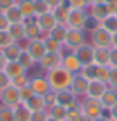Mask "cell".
<instances>
[{
    "label": "cell",
    "mask_w": 117,
    "mask_h": 121,
    "mask_svg": "<svg viewBox=\"0 0 117 121\" xmlns=\"http://www.w3.org/2000/svg\"><path fill=\"white\" fill-rule=\"evenodd\" d=\"M16 2L15 0H0V11H5V10H8L10 7H13Z\"/></svg>",
    "instance_id": "cell-50"
},
{
    "label": "cell",
    "mask_w": 117,
    "mask_h": 121,
    "mask_svg": "<svg viewBox=\"0 0 117 121\" xmlns=\"http://www.w3.org/2000/svg\"><path fill=\"white\" fill-rule=\"evenodd\" d=\"M99 26H101V21H98L95 16H91L90 13L87 11V18H85V23H83V31H85L87 34H91V32L96 31Z\"/></svg>",
    "instance_id": "cell-32"
},
{
    "label": "cell",
    "mask_w": 117,
    "mask_h": 121,
    "mask_svg": "<svg viewBox=\"0 0 117 121\" xmlns=\"http://www.w3.org/2000/svg\"><path fill=\"white\" fill-rule=\"evenodd\" d=\"M10 84H11V79H10L8 74H5L3 71H0V92L2 91H5L7 87H8Z\"/></svg>",
    "instance_id": "cell-45"
},
{
    "label": "cell",
    "mask_w": 117,
    "mask_h": 121,
    "mask_svg": "<svg viewBox=\"0 0 117 121\" xmlns=\"http://www.w3.org/2000/svg\"><path fill=\"white\" fill-rule=\"evenodd\" d=\"M47 112H48V116H51L58 121H66V118H67V108L63 107V105H58V103L50 107Z\"/></svg>",
    "instance_id": "cell-27"
},
{
    "label": "cell",
    "mask_w": 117,
    "mask_h": 121,
    "mask_svg": "<svg viewBox=\"0 0 117 121\" xmlns=\"http://www.w3.org/2000/svg\"><path fill=\"white\" fill-rule=\"evenodd\" d=\"M34 10H35V16L51 11V8L48 7V3H47L45 0H34Z\"/></svg>",
    "instance_id": "cell-38"
},
{
    "label": "cell",
    "mask_w": 117,
    "mask_h": 121,
    "mask_svg": "<svg viewBox=\"0 0 117 121\" xmlns=\"http://www.w3.org/2000/svg\"><path fill=\"white\" fill-rule=\"evenodd\" d=\"M24 24V40H32V39H40L43 37L40 28L37 26L35 21H31V23H23Z\"/></svg>",
    "instance_id": "cell-19"
},
{
    "label": "cell",
    "mask_w": 117,
    "mask_h": 121,
    "mask_svg": "<svg viewBox=\"0 0 117 121\" xmlns=\"http://www.w3.org/2000/svg\"><path fill=\"white\" fill-rule=\"evenodd\" d=\"M108 116H109V118H111L112 121H117V103L108 112Z\"/></svg>",
    "instance_id": "cell-51"
},
{
    "label": "cell",
    "mask_w": 117,
    "mask_h": 121,
    "mask_svg": "<svg viewBox=\"0 0 117 121\" xmlns=\"http://www.w3.org/2000/svg\"><path fill=\"white\" fill-rule=\"evenodd\" d=\"M16 61H18L19 65L26 69L27 73H29L32 68H35V65H37V61L29 55V52H27L26 48H23V50H21V53H19V56H18V60H16Z\"/></svg>",
    "instance_id": "cell-24"
},
{
    "label": "cell",
    "mask_w": 117,
    "mask_h": 121,
    "mask_svg": "<svg viewBox=\"0 0 117 121\" xmlns=\"http://www.w3.org/2000/svg\"><path fill=\"white\" fill-rule=\"evenodd\" d=\"M108 87L116 89V91H117V68H111L109 79H108Z\"/></svg>",
    "instance_id": "cell-43"
},
{
    "label": "cell",
    "mask_w": 117,
    "mask_h": 121,
    "mask_svg": "<svg viewBox=\"0 0 117 121\" xmlns=\"http://www.w3.org/2000/svg\"><path fill=\"white\" fill-rule=\"evenodd\" d=\"M2 71H3L5 74H8L10 79H13V78H16V76H21V74H24V73H27L18 61H7Z\"/></svg>",
    "instance_id": "cell-22"
},
{
    "label": "cell",
    "mask_w": 117,
    "mask_h": 121,
    "mask_svg": "<svg viewBox=\"0 0 117 121\" xmlns=\"http://www.w3.org/2000/svg\"><path fill=\"white\" fill-rule=\"evenodd\" d=\"M91 121H112V120L104 113V115H101V116H98V118H95V120H91Z\"/></svg>",
    "instance_id": "cell-52"
},
{
    "label": "cell",
    "mask_w": 117,
    "mask_h": 121,
    "mask_svg": "<svg viewBox=\"0 0 117 121\" xmlns=\"http://www.w3.org/2000/svg\"><path fill=\"white\" fill-rule=\"evenodd\" d=\"M43 45H45V50L47 52H53V53H58V52H64V45L61 42L51 39L50 36H43Z\"/></svg>",
    "instance_id": "cell-28"
},
{
    "label": "cell",
    "mask_w": 117,
    "mask_h": 121,
    "mask_svg": "<svg viewBox=\"0 0 117 121\" xmlns=\"http://www.w3.org/2000/svg\"><path fill=\"white\" fill-rule=\"evenodd\" d=\"M87 11L90 13L91 16H95V18L98 19V21H103V19H106L111 15L109 13L108 7H106V3H98V5H91L87 8Z\"/></svg>",
    "instance_id": "cell-23"
},
{
    "label": "cell",
    "mask_w": 117,
    "mask_h": 121,
    "mask_svg": "<svg viewBox=\"0 0 117 121\" xmlns=\"http://www.w3.org/2000/svg\"><path fill=\"white\" fill-rule=\"evenodd\" d=\"M80 108H82V113L90 120H95V118L106 113L98 99H90V97H82L80 99Z\"/></svg>",
    "instance_id": "cell-2"
},
{
    "label": "cell",
    "mask_w": 117,
    "mask_h": 121,
    "mask_svg": "<svg viewBox=\"0 0 117 121\" xmlns=\"http://www.w3.org/2000/svg\"><path fill=\"white\" fill-rule=\"evenodd\" d=\"M47 3H48V7L51 10L58 8V7H61V5H66V0H45Z\"/></svg>",
    "instance_id": "cell-49"
},
{
    "label": "cell",
    "mask_w": 117,
    "mask_h": 121,
    "mask_svg": "<svg viewBox=\"0 0 117 121\" xmlns=\"http://www.w3.org/2000/svg\"><path fill=\"white\" fill-rule=\"evenodd\" d=\"M19 103H21V100H19V89L13 87L11 84H10L5 91L0 92V105L15 108V107L19 105Z\"/></svg>",
    "instance_id": "cell-6"
},
{
    "label": "cell",
    "mask_w": 117,
    "mask_h": 121,
    "mask_svg": "<svg viewBox=\"0 0 117 121\" xmlns=\"http://www.w3.org/2000/svg\"><path fill=\"white\" fill-rule=\"evenodd\" d=\"M47 121H58V120H55V118H51V116H48V120Z\"/></svg>",
    "instance_id": "cell-56"
},
{
    "label": "cell",
    "mask_w": 117,
    "mask_h": 121,
    "mask_svg": "<svg viewBox=\"0 0 117 121\" xmlns=\"http://www.w3.org/2000/svg\"><path fill=\"white\" fill-rule=\"evenodd\" d=\"M82 108H80V100L75 103V105H72L71 108H67V118L66 121H80L82 118Z\"/></svg>",
    "instance_id": "cell-34"
},
{
    "label": "cell",
    "mask_w": 117,
    "mask_h": 121,
    "mask_svg": "<svg viewBox=\"0 0 117 121\" xmlns=\"http://www.w3.org/2000/svg\"><path fill=\"white\" fill-rule=\"evenodd\" d=\"M0 121H16L15 120V112L13 108L0 105Z\"/></svg>",
    "instance_id": "cell-37"
},
{
    "label": "cell",
    "mask_w": 117,
    "mask_h": 121,
    "mask_svg": "<svg viewBox=\"0 0 117 121\" xmlns=\"http://www.w3.org/2000/svg\"><path fill=\"white\" fill-rule=\"evenodd\" d=\"M108 89V84L103 82V81H98V79H93L88 82V89H87V95L85 97H90V99H101V95L106 92Z\"/></svg>",
    "instance_id": "cell-15"
},
{
    "label": "cell",
    "mask_w": 117,
    "mask_h": 121,
    "mask_svg": "<svg viewBox=\"0 0 117 121\" xmlns=\"http://www.w3.org/2000/svg\"><path fill=\"white\" fill-rule=\"evenodd\" d=\"M43 99H45V105H47V110L50 108V107H53L55 103H56V97H55V92L53 91H50V92L43 95Z\"/></svg>",
    "instance_id": "cell-47"
},
{
    "label": "cell",
    "mask_w": 117,
    "mask_h": 121,
    "mask_svg": "<svg viewBox=\"0 0 117 121\" xmlns=\"http://www.w3.org/2000/svg\"><path fill=\"white\" fill-rule=\"evenodd\" d=\"M87 18V10H69L67 16V28L69 29H83V23Z\"/></svg>",
    "instance_id": "cell-11"
},
{
    "label": "cell",
    "mask_w": 117,
    "mask_h": 121,
    "mask_svg": "<svg viewBox=\"0 0 117 121\" xmlns=\"http://www.w3.org/2000/svg\"><path fill=\"white\" fill-rule=\"evenodd\" d=\"M29 79H31V76L27 74V73H24V74H21V76L13 78V79H11V86L16 87V89H21V87H24V86H29Z\"/></svg>",
    "instance_id": "cell-36"
},
{
    "label": "cell",
    "mask_w": 117,
    "mask_h": 121,
    "mask_svg": "<svg viewBox=\"0 0 117 121\" xmlns=\"http://www.w3.org/2000/svg\"><path fill=\"white\" fill-rule=\"evenodd\" d=\"M109 66L117 68V48L114 47H111V50H109Z\"/></svg>",
    "instance_id": "cell-46"
},
{
    "label": "cell",
    "mask_w": 117,
    "mask_h": 121,
    "mask_svg": "<svg viewBox=\"0 0 117 121\" xmlns=\"http://www.w3.org/2000/svg\"><path fill=\"white\" fill-rule=\"evenodd\" d=\"M24 48L29 52V55L32 56L37 63H39V61L42 60V56L47 53L45 45H43V39H42V37H40V39H32V40H27L26 45H24Z\"/></svg>",
    "instance_id": "cell-9"
},
{
    "label": "cell",
    "mask_w": 117,
    "mask_h": 121,
    "mask_svg": "<svg viewBox=\"0 0 117 121\" xmlns=\"http://www.w3.org/2000/svg\"><path fill=\"white\" fill-rule=\"evenodd\" d=\"M96 71H98V65H95V63H90V65L82 66L80 74L83 76V78H87L88 81H93V79H96Z\"/></svg>",
    "instance_id": "cell-35"
},
{
    "label": "cell",
    "mask_w": 117,
    "mask_h": 121,
    "mask_svg": "<svg viewBox=\"0 0 117 121\" xmlns=\"http://www.w3.org/2000/svg\"><path fill=\"white\" fill-rule=\"evenodd\" d=\"M69 7L67 5H61V7H58V8L51 10V13H53L55 19H56V24H63L66 26L67 24V16H69Z\"/></svg>",
    "instance_id": "cell-25"
},
{
    "label": "cell",
    "mask_w": 117,
    "mask_h": 121,
    "mask_svg": "<svg viewBox=\"0 0 117 121\" xmlns=\"http://www.w3.org/2000/svg\"><path fill=\"white\" fill-rule=\"evenodd\" d=\"M5 63H7V60L3 58V55H2V52H0V71L3 69V66H5Z\"/></svg>",
    "instance_id": "cell-54"
},
{
    "label": "cell",
    "mask_w": 117,
    "mask_h": 121,
    "mask_svg": "<svg viewBox=\"0 0 117 121\" xmlns=\"http://www.w3.org/2000/svg\"><path fill=\"white\" fill-rule=\"evenodd\" d=\"M35 23H37V26L40 28V31H42V34H43V36H47V34H48L55 26H56V19H55V16H53V13H51V11L35 16Z\"/></svg>",
    "instance_id": "cell-13"
},
{
    "label": "cell",
    "mask_w": 117,
    "mask_h": 121,
    "mask_svg": "<svg viewBox=\"0 0 117 121\" xmlns=\"http://www.w3.org/2000/svg\"><path fill=\"white\" fill-rule=\"evenodd\" d=\"M61 66H63L64 69H67L69 73L72 74H79L82 69V63L79 61V58L75 56L74 52H69V50H64L63 53V61H61Z\"/></svg>",
    "instance_id": "cell-8"
},
{
    "label": "cell",
    "mask_w": 117,
    "mask_h": 121,
    "mask_svg": "<svg viewBox=\"0 0 117 121\" xmlns=\"http://www.w3.org/2000/svg\"><path fill=\"white\" fill-rule=\"evenodd\" d=\"M109 50L111 48H106V47H95L93 63L98 66H109Z\"/></svg>",
    "instance_id": "cell-17"
},
{
    "label": "cell",
    "mask_w": 117,
    "mask_h": 121,
    "mask_svg": "<svg viewBox=\"0 0 117 121\" xmlns=\"http://www.w3.org/2000/svg\"><path fill=\"white\" fill-rule=\"evenodd\" d=\"M63 53L64 52H58V53H53V52H47L45 55L42 56V60L37 63L39 68L42 69V71H51L55 68H58V66H61V61H63Z\"/></svg>",
    "instance_id": "cell-4"
},
{
    "label": "cell",
    "mask_w": 117,
    "mask_h": 121,
    "mask_svg": "<svg viewBox=\"0 0 117 121\" xmlns=\"http://www.w3.org/2000/svg\"><path fill=\"white\" fill-rule=\"evenodd\" d=\"M8 26H10V23H8V19H7V16H5V13L0 11V32L7 31Z\"/></svg>",
    "instance_id": "cell-48"
},
{
    "label": "cell",
    "mask_w": 117,
    "mask_h": 121,
    "mask_svg": "<svg viewBox=\"0 0 117 121\" xmlns=\"http://www.w3.org/2000/svg\"><path fill=\"white\" fill-rule=\"evenodd\" d=\"M87 42V32L83 29H69L67 28V34L64 39V50L74 52L77 47L83 45Z\"/></svg>",
    "instance_id": "cell-3"
},
{
    "label": "cell",
    "mask_w": 117,
    "mask_h": 121,
    "mask_svg": "<svg viewBox=\"0 0 117 121\" xmlns=\"http://www.w3.org/2000/svg\"><path fill=\"white\" fill-rule=\"evenodd\" d=\"M27 108H29V112L34 113V112H42V110H47V105H45V99H43V95H32L26 103Z\"/></svg>",
    "instance_id": "cell-20"
},
{
    "label": "cell",
    "mask_w": 117,
    "mask_h": 121,
    "mask_svg": "<svg viewBox=\"0 0 117 121\" xmlns=\"http://www.w3.org/2000/svg\"><path fill=\"white\" fill-rule=\"evenodd\" d=\"M99 102H101V105H103L104 112H109V110H111V108L117 103V91H116V89L108 87V89H106V92L101 95Z\"/></svg>",
    "instance_id": "cell-16"
},
{
    "label": "cell",
    "mask_w": 117,
    "mask_h": 121,
    "mask_svg": "<svg viewBox=\"0 0 117 121\" xmlns=\"http://www.w3.org/2000/svg\"><path fill=\"white\" fill-rule=\"evenodd\" d=\"M13 112H15V120L16 121H29L31 120V112H29V108H27L24 103L16 105L13 108Z\"/></svg>",
    "instance_id": "cell-31"
},
{
    "label": "cell",
    "mask_w": 117,
    "mask_h": 121,
    "mask_svg": "<svg viewBox=\"0 0 117 121\" xmlns=\"http://www.w3.org/2000/svg\"><path fill=\"white\" fill-rule=\"evenodd\" d=\"M55 97H56V103H58V105H63L66 108H71L72 105H75V103L80 100L79 97H75V95L72 94L71 89L58 91V92H55Z\"/></svg>",
    "instance_id": "cell-14"
},
{
    "label": "cell",
    "mask_w": 117,
    "mask_h": 121,
    "mask_svg": "<svg viewBox=\"0 0 117 121\" xmlns=\"http://www.w3.org/2000/svg\"><path fill=\"white\" fill-rule=\"evenodd\" d=\"M90 44L93 47H106V48H111L112 34L109 31H106L103 26H99L96 31H93L90 34Z\"/></svg>",
    "instance_id": "cell-5"
},
{
    "label": "cell",
    "mask_w": 117,
    "mask_h": 121,
    "mask_svg": "<svg viewBox=\"0 0 117 121\" xmlns=\"http://www.w3.org/2000/svg\"><path fill=\"white\" fill-rule=\"evenodd\" d=\"M5 13V16L8 19V23H23V13H21V10L18 8V5L15 3L13 7H10L8 10H5L3 11Z\"/></svg>",
    "instance_id": "cell-29"
},
{
    "label": "cell",
    "mask_w": 117,
    "mask_h": 121,
    "mask_svg": "<svg viewBox=\"0 0 117 121\" xmlns=\"http://www.w3.org/2000/svg\"><path fill=\"white\" fill-rule=\"evenodd\" d=\"M88 79L87 78H83V76L79 73V74H74V78H72V82H71V89L72 94L75 95V97H79V99H82V97H85L87 95V89H88Z\"/></svg>",
    "instance_id": "cell-10"
},
{
    "label": "cell",
    "mask_w": 117,
    "mask_h": 121,
    "mask_svg": "<svg viewBox=\"0 0 117 121\" xmlns=\"http://www.w3.org/2000/svg\"><path fill=\"white\" fill-rule=\"evenodd\" d=\"M23 48H24V47L21 45V44L13 42L11 45L5 47V48H3V50H0V52H2V55H3V58H5L7 61H16Z\"/></svg>",
    "instance_id": "cell-18"
},
{
    "label": "cell",
    "mask_w": 117,
    "mask_h": 121,
    "mask_svg": "<svg viewBox=\"0 0 117 121\" xmlns=\"http://www.w3.org/2000/svg\"><path fill=\"white\" fill-rule=\"evenodd\" d=\"M88 2V7L91 5H98V3H106V0H87Z\"/></svg>",
    "instance_id": "cell-53"
},
{
    "label": "cell",
    "mask_w": 117,
    "mask_h": 121,
    "mask_svg": "<svg viewBox=\"0 0 117 121\" xmlns=\"http://www.w3.org/2000/svg\"><path fill=\"white\" fill-rule=\"evenodd\" d=\"M45 76H47V79H48V82H50V87H51L53 92L69 89L71 82H72V78H74V74L69 73L67 69H64L63 66H58V68L45 73Z\"/></svg>",
    "instance_id": "cell-1"
},
{
    "label": "cell",
    "mask_w": 117,
    "mask_h": 121,
    "mask_svg": "<svg viewBox=\"0 0 117 121\" xmlns=\"http://www.w3.org/2000/svg\"><path fill=\"white\" fill-rule=\"evenodd\" d=\"M116 15H117V8H116Z\"/></svg>",
    "instance_id": "cell-57"
},
{
    "label": "cell",
    "mask_w": 117,
    "mask_h": 121,
    "mask_svg": "<svg viewBox=\"0 0 117 121\" xmlns=\"http://www.w3.org/2000/svg\"><path fill=\"white\" fill-rule=\"evenodd\" d=\"M29 86H31V89L34 91L35 95H47V94L51 91L50 82H48V79H47L45 74L31 76V79H29Z\"/></svg>",
    "instance_id": "cell-7"
},
{
    "label": "cell",
    "mask_w": 117,
    "mask_h": 121,
    "mask_svg": "<svg viewBox=\"0 0 117 121\" xmlns=\"http://www.w3.org/2000/svg\"><path fill=\"white\" fill-rule=\"evenodd\" d=\"M48 120V112L42 110V112H34L31 113V120L29 121H47Z\"/></svg>",
    "instance_id": "cell-44"
},
{
    "label": "cell",
    "mask_w": 117,
    "mask_h": 121,
    "mask_svg": "<svg viewBox=\"0 0 117 121\" xmlns=\"http://www.w3.org/2000/svg\"><path fill=\"white\" fill-rule=\"evenodd\" d=\"M111 47L117 48V32H116V34H112V44H111Z\"/></svg>",
    "instance_id": "cell-55"
},
{
    "label": "cell",
    "mask_w": 117,
    "mask_h": 121,
    "mask_svg": "<svg viewBox=\"0 0 117 121\" xmlns=\"http://www.w3.org/2000/svg\"><path fill=\"white\" fill-rule=\"evenodd\" d=\"M18 8L23 13V18H31L35 16V10H34V0H18L16 2Z\"/></svg>",
    "instance_id": "cell-26"
},
{
    "label": "cell",
    "mask_w": 117,
    "mask_h": 121,
    "mask_svg": "<svg viewBox=\"0 0 117 121\" xmlns=\"http://www.w3.org/2000/svg\"><path fill=\"white\" fill-rule=\"evenodd\" d=\"M13 44V39L10 37V34L7 31H3V32H0V50H3L5 47H8Z\"/></svg>",
    "instance_id": "cell-42"
},
{
    "label": "cell",
    "mask_w": 117,
    "mask_h": 121,
    "mask_svg": "<svg viewBox=\"0 0 117 121\" xmlns=\"http://www.w3.org/2000/svg\"><path fill=\"white\" fill-rule=\"evenodd\" d=\"M109 73H111V68H109V66H98V71H96V79L108 84Z\"/></svg>",
    "instance_id": "cell-40"
},
{
    "label": "cell",
    "mask_w": 117,
    "mask_h": 121,
    "mask_svg": "<svg viewBox=\"0 0 117 121\" xmlns=\"http://www.w3.org/2000/svg\"><path fill=\"white\" fill-rule=\"evenodd\" d=\"M15 2H18V0H15Z\"/></svg>",
    "instance_id": "cell-58"
},
{
    "label": "cell",
    "mask_w": 117,
    "mask_h": 121,
    "mask_svg": "<svg viewBox=\"0 0 117 121\" xmlns=\"http://www.w3.org/2000/svg\"><path fill=\"white\" fill-rule=\"evenodd\" d=\"M32 95H34V91L31 89V86H24V87L19 89V100H21V103H26Z\"/></svg>",
    "instance_id": "cell-41"
},
{
    "label": "cell",
    "mask_w": 117,
    "mask_h": 121,
    "mask_svg": "<svg viewBox=\"0 0 117 121\" xmlns=\"http://www.w3.org/2000/svg\"><path fill=\"white\" fill-rule=\"evenodd\" d=\"M7 32L13 39V42L21 44V40H24V24L23 23H11L7 29Z\"/></svg>",
    "instance_id": "cell-21"
},
{
    "label": "cell",
    "mask_w": 117,
    "mask_h": 121,
    "mask_svg": "<svg viewBox=\"0 0 117 121\" xmlns=\"http://www.w3.org/2000/svg\"><path fill=\"white\" fill-rule=\"evenodd\" d=\"M74 53L75 56L79 58V61H80L82 65H90L93 63V53H95V47L91 45L90 42H85L83 45L77 47L75 50H74Z\"/></svg>",
    "instance_id": "cell-12"
},
{
    "label": "cell",
    "mask_w": 117,
    "mask_h": 121,
    "mask_svg": "<svg viewBox=\"0 0 117 121\" xmlns=\"http://www.w3.org/2000/svg\"><path fill=\"white\" fill-rule=\"evenodd\" d=\"M101 26L106 29V31H109L111 34H116V32H117V15H116V13L109 15L106 19L101 21Z\"/></svg>",
    "instance_id": "cell-33"
},
{
    "label": "cell",
    "mask_w": 117,
    "mask_h": 121,
    "mask_svg": "<svg viewBox=\"0 0 117 121\" xmlns=\"http://www.w3.org/2000/svg\"><path fill=\"white\" fill-rule=\"evenodd\" d=\"M66 34H67V26H63V24H56L47 36H50L51 39L55 40H58V42H61L64 45V39H66Z\"/></svg>",
    "instance_id": "cell-30"
},
{
    "label": "cell",
    "mask_w": 117,
    "mask_h": 121,
    "mask_svg": "<svg viewBox=\"0 0 117 121\" xmlns=\"http://www.w3.org/2000/svg\"><path fill=\"white\" fill-rule=\"evenodd\" d=\"M66 5L72 10H87L88 2L87 0H66Z\"/></svg>",
    "instance_id": "cell-39"
}]
</instances>
